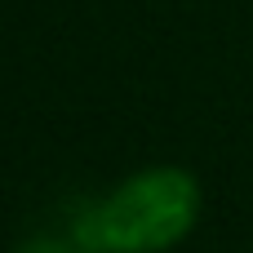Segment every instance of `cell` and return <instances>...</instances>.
Returning <instances> with one entry per match:
<instances>
[{
	"mask_svg": "<svg viewBox=\"0 0 253 253\" xmlns=\"http://www.w3.org/2000/svg\"><path fill=\"white\" fill-rule=\"evenodd\" d=\"M200 218V187L187 169H147L98 200L76 236L98 253H160L187 240Z\"/></svg>",
	"mask_w": 253,
	"mask_h": 253,
	"instance_id": "obj_1",
	"label": "cell"
},
{
	"mask_svg": "<svg viewBox=\"0 0 253 253\" xmlns=\"http://www.w3.org/2000/svg\"><path fill=\"white\" fill-rule=\"evenodd\" d=\"M22 253H93V249H89V245L76 236L71 245H58V240H31V245H27Z\"/></svg>",
	"mask_w": 253,
	"mask_h": 253,
	"instance_id": "obj_2",
	"label": "cell"
}]
</instances>
